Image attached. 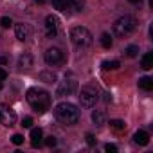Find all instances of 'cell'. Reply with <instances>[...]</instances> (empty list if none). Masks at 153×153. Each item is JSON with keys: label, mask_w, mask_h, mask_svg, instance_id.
I'll return each instance as SVG.
<instances>
[{"label": "cell", "mask_w": 153, "mask_h": 153, "mask_svg": "<svg viewBox=\"0 0 153 153\" xmlns=\"http://www.w3.org/2000/svg\"><path fill=\"white\" fill-rule=\"evenodd\" d=\"M27 103L38 112V114H43L45 110H49V106H51V94L49 92H45V90H42V88H29L27 90Z\"/></svg>", "instance_id": "6da1fadb"}, {"label": "cell", "mask_w": 153, "mask_h": 153, "mask_svg": "<svg viewBox=\"0 0 153 153\" xmlns=\"http://www.w3.org/2000/svg\"><path fill=\"white\" fill-rule=\"evenodd\" d=\"M54 115H56V119L59 123H63V124L68 126V124H76V123H78L79 110H78V106L72 105V103H59L54 108Z\"/></svg>", "instance_id": "7a4b0ae2"}, {"label": "cell", "mask_w": 153, "mask_h": 153, "mask_svg": "<svg viewBox=\"0 0 153 153\" xmlns=\"http://www.w3.org/2000/svg\"><path fill=\"white\" fill-rule=\"evenodd\" d=\"M135 29H137V20H135L133 16H130V15H124V16L117 18V20L114 22V27H112L114 34L119 36V38L130 36Z\"/></svg>", "instance_id": "3957f363"}, {"label": "cell", "mask_w": 153, "mask_h": 153, "mask_svg": "<svg viewBox=\"0 0 153 153\" xmlns=\"http://www.w3.org/2000/svg\"><path fill=\"white\" fill-rule=\"evenodd\" d=\"M70 42L78 49H87V47L92 45L94 38H92V33L87 27L78 25V27H72V31H70Z\"/></svg>", "instance_id": "277c9868"}, {"label": "cell", "mask_w": 153, "mask_h": 153, "mask_svg": "<svg viewBox=\"0 0 153 153\" xmlns=\"http://www.w3.org/2000/svg\"><path fill=\"white\" fill-rule=\"evenodd\" d=\"M99 99V88L96 85H85L79 92V103L83 108H92Z\"/></svg>", "instance_id": "5b68a950"}, {"label": "cell", "mask_w": 153, "mask_h": 153, "mask_svg": "<svg viewBox=\"0 0 153 153\" xmlns=\"http://www.w3.org/2000/svg\"><path fill=\"white\" fill-rule=\"evenodd\" d=\"M76 88H78V83H76L74 79H65V81H61V83L58 85V88H56V96H58V97L70 96V94L76 92Z\"/></svg>", "instance_id": "8992f818"}, {"label": "cell", "mask_w": 153, "mask_h": 153, "mask_svg": "<svg viewBox=\"0 0 153 153\" xmlns=\"http://www.w3.org/2000/svg\"><path fill=\"white\" fill-rule=\"evenodd\" d=\"M45 63L47 65H58V63H61L63 61V52L58 49V47H51V49H47L45 51Z\"/></svg>", "instance_id": "52a82bcc"}, {"label": "cell", "mask_w": 153, "mask_h": 153, "mask_svg": "<svg viewBox=\"0 0 153 153\" xmlns=\"http://www.w3.org/2000/svg\"><path fill=\"white\" fill-rule=\"evenodd\" d=\"M0 123L4 126H15V123H16L15 110H11L7 106H0Z\"/></svg>", "instance_id": "ba28073f"}, {"label": "cell", "mask_w": 153, "mask_h": 153, "mask_svg": "<svg viewBox=\"0 0 153 153\" xmlns=\"http://www.w3.org/2000/svg\"><path fill=\"white\" fill-rule=\"evenodd\" d=\"M58 18L54 16V15H49L47 18H45V34H47V38H54L56 34H58Z\"/></svg>", "instance_id": "9c48e42d"}, {"label": "cell", "mask_w": 153, "mask_h": 153, "mask_svg": "<svg viewBox=\"0 0 153 153\" xmlns=\"http://www.w3.org/2000/svg\"><path fill=\"white\" fill-rule=\"evenodd\" d=\"M15 34L20 42H27L31 38V27L27 24H16L15 25Z\"/></svg>", "instance_id": "30bf717a"}, {"label": "cell", "mask_w": 153, "mask_h": 153, "mask_svg": "<svg viewBox=\"0 0 153 153\" xmlns=\"http://www.w3.org/2000/svg\"><path fill=\"white\" fill-rule=\"evenodd\" d=\"M133 140H135V144H139V146H146V144L149 142V133L144 131V130H139V131L133 133Z\"/></svg>", "instance_id": "8fae6325"}, {"label": "cell", "mask_w": 153, "mask_h": 153, "mask_svg": "<svg viewBox=\"0 0 153 153\" xmlns=\"http://www.w3.org/2000/svg\"><path fill=\"white\" fill-rule=\"evenodd\" d=\"M42 139H43L42 128H33L31 130V144H33V148H38L42 144Z\"/></svg>", "instance_id": "7c38bea8"}, {"label": "cell", "mask_w": 153, "mask_h": 153, "mask_svg": "<svg viewBox=\"0 0 153 153\" xmlns=\"http://www.w3.org/2000/svg\"><path fill=\"white\" fill-rule=\"evenodd\" d=\"M18 67H20V68H31V67H33V56H31L29 52L20 54V58H18Z\"/></svg>", "instance_id": "4fadbf2b"}, {"label": "cell", "mask_w": 153, "mask_h": 153, "mask_svg": "<svg viewBox=\"0 0 153 153\" xmlns=\"http://www.w3.org/2000/svg\"><path fill=\"white\" fill-rule=\"evenodd\" d=\"M92 121H94V124L103 126V124L106 123V114H105L103 110H94V112H92Z\"/></svg>", "instance_id": "5bb4252c"}, {"label": "cell", "mask_w": 153, "mask_h": 153, "mask_svg": "<svg viewBox=\"0 0 153 153\" xmlns=\"http://www.w3.org/2000/svg\"><path fill=\"white\" fill-rule=\"evenodd\" d=\"M140 67H142L144 70L153 68V52H146V54L142 56V59H140Z\"/></svg>", "instance_id": "9a60e30c"}, {"label": "cell", "mask_w": 153, "mask_h": 153, "mask_svg": "<svg viewBox=\"0 0 153 153\" xmlns=\"http://www.w3.org/2000/svg\"><path fill=\"white\" fill-rule=\"evenodd\" d=\"M40 79H42L43 83H54V81H56V74H54L52 70H42V72H40Z\"/></svg>", "instance_id": "2e32d148"}, {"label": "cell", "mask_w": 153, "mask_h": 153, "mask_svg": "<svg viewBox=\"0 0 153 153\" xmlns=\"http://www.w3.org/2000/svg\"><path fill=\"white\" fill-rule=\"evenodd\" d=\"M139 88H142V90H151V88H153V79L149 78V76L140 78V79H139Z\"/></svg>", "instance_id": "e0dca14e"}, {"label": "cell", "mask_w": 153, "mask_h": 153, "mask_svg": "<svg viewBox=\"0 0 153 153\" xmlns=\"http://www.w3.org/2000/svg\"><path fill=\"white\" fill-rule=\"evenodd\" d=\"M110 128L114 131H124L126 130V123L121 121V119H114V121H110Z\"/></svg>", "instance_id": "ac0fdd59"}, {"label": "cell", "mask_w": 153, "mask_h": 153, "mask_svg": "<svg viewBox=\"0 0 153 153\" xmlns=\"http://www.w3.org/2000/svg\"><path fill=\"white\" fill-rule=\"evenodd\" d=\"M51 2H52L54 9H58V11H67V9L70 7L68 0H51Z\"/></svg>", "instance_id": "d6986e66"}, {"label": "cell", "mask_w": 153, "mask_h": 153, "mask_svg": "<svg viewBox=\"0 0 153 153\" xmlns=\"http://www.w3.org/2000/svg\"><path fill=\"white\" fill-rule=\"evenodd\" d=\"M99 40H101V45H103L105 49H110V47H112V43H114V42H112V36H110L108 33H103Z\"/></svg>", "instance_id": "ffe728a7"}, {"label": "cell", "mask_w": 153, "mask_h": 153, "mask_svg": "<svg viewBox=\"0 0 153 153\" xmlns=\"http://www.w3.org/2000/svg\"><path fill=\"white\" fill-rule=\"evenodd\" d=\"M105 70H117L121 65H119V61H115V59H112V61H103V65H101Z\"/></svg>", "instance_id": "44dd1931"}, {"label": "cell", "mask_w": 153, "mask_h": 153, "mask_svg": "<svg viewBox=\"0 0 153 153\" xmlns=\"http://www.w3.org/2000/svg\"><path fill=\"white\" fill-rule=\"evenodd\" d=\"M124 54H126L128 58H135V56L139 54V47H137V45H128V47L124 49Z\"/></svg>", "instance_id": "7402d4cb"}, {"label": "cell", "mask_w": 153, "mask_h": 153, "mask_svg": "<svg viewBox=\"0 0 153 153\" xmlns=\"http://www.w3.org/2000/svg\"><path fill=\"white\" fill-rule=\"evenodd\" d=\"M68 4H70L76 11H83V2H81V0H68Z\"/></svg>", "instance_id": "603a6c76"}, {"label": "cell", "mask_w": 153, "mask_h": 153, "mask_svg": "<svg viewBox=\"0 0 153 153\" xmlns=\"http://www.w3.org/2000/svg\"><path fill=\"white\" fill-rule=\"evenodd\" d=\"M0 25H2L4 29H9V27L13 25V20H11V18H7V16H4L2 20H0Z\"/></svg>", "instance_id": "cb8c5ba5"}, {"label": "cell", "mask_w": 153, "mask_h": 153, "mask_svg": "<svg viewBox=\"0 0 153 153\" xmlns=\"http://www.w3.org/2000/svg\"><path fill=\"white\" fill-rule=\"evenodd\" d=\"M11 140H13V144H16V146H20V144L24 142V135H20V133H15V135L11 137Z\"/></svg>", "instance_id": "d4e9b609"}, {"label": "cell", "mask_w": 153, "mask_h": 153, "mask_svg": "<svg viewBox=\"0 0 153 153\" xmlns=\"http://www.w3.org/2000/svg\"><path fill=\"white\" fill-rule=\"evenodd\" d=\"M56 144H58L56 137H52V135H51V137H47V139H45V146H49V148H54Z\"/></svg>", "instance_id": "484cf974"}, {"label": "cell", "mask_w": 153, "mask_h": 153, "mask_svg": "<svg viewBox=\"0 0 153 153\" xmlns=\"http://www.w3.org/2000/svg\"><path fill=\"white\" fill-rule=\"evenodd\" d=\"M85 139H87V144H88V146H96V142H97V139H96L92 133H87Z\"/></svg>", "instance_id": "4316f807"}, {"label": "cell", "mask_w": 153, "mask_h": 153, "mask_svg": "<svg viewBox=\"0 0 153 153\" xmlns=\"http://www.w3.org/2000/svg\"><path fill=\"white\" fill-rule=\"evenodd\" d=\"M22 126H24V128H31V126H33V119H31V117H25V119L22 121Z\"/></svg>", "instance_id": "83f0119b"}, {"label": "cell", "mask_w": 153, "mask_h": 153, "mask_svg": "<svg viewBox=\"0 0 153 153\" xmlns=\"http://www.w3.org/2000/svg\"><path fill=\"white\" fill-rule=\"evenodd\" d=\"M105 149H106L108 153H115V151H117V146H115V144H106Z\"/></svg>", "instance_id": "f1b7e54d"}, {"label": "cell", "mask_w": 153, "mask_h": 153, "mask_svg": "<svg viewBox=\"0 0 153 153\" xmlns=\"http://www.w3.org/2000/svg\"><path fill=\"white\" fill-rule=\"evenodd\" d=\"M6 78H7V72H6L2 67H0V81H2V79H6Z\"/></svg>", "instance_id": "f546056e"}, {"label": "cell", "mask_w": 153, "mask_h": 153, "mask_svg": "<svg viewBox=\"0 0 153 153\" xmlns=\"http://www.w3.org/2000/svg\"><path fill=\"white\" fill-rule=\"evenodd\" d=\"M38 4H45V2H49V0H36Z\"/></svg>", "instance_id": "4dcf8cb0"}, {"label": "cell", "mask_w": 153, "mask_h": 153, "mask_svg": "<svg viewBox=\"0 0 153 153\" xmlns=\"http://www.w3.org/2000/svg\"><path fill=\"white\" fill-rule=\"evenodd\" d=\"M131 4H139V2H142V0H130Z\"/></svg>", "instance_id": "1f68e13d"}, {"label": "cell", "mask_w": 153, "mask_h": 153, "mask_svg": "<svg viewBox=\"0 0 153 153\" xmlns=\"http://www.w3.org/2000/svg\"><path fill=\"white\" fill-rule=\"evenodd\" d=\"M0 90H2V83H0Z\"/></svg>", "instance_id": "d6a6232c"}]
</instances>
